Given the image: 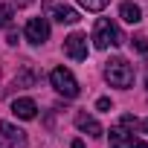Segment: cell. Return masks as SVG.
Returning <instances> with one entry per match:
<instances>
[{"label": "cell", "mask_w": 148, "mask_h": 148, "mask_svg": "<svg viewBox=\"0 0 148 148\" xmlns=\"http://www.w3.org/2000/svg\"><path fill=\"white\" fill-rule=\"evenodd\" d=\"M122 44H125V35L119 32V26L110 18H99L93 26V47L108 49V47H122Z\"/></svg>", "instance_id": "6da1fadb"}, {"label": "cell", "mask_w": 148, "mask_h": 148, "mask_svg": "<svg viewBox=\"0 0 148 148\" xmlns=\"http://www.w3.org/2000/svg\"><path fill=\"white\" fill-rule=\"evenodd\" d=\"M105 79L110 87H131L134 84V67L125 61V58H110L105 64Z\"/></svg>", "instance_id": "7a4b0ae2"}, {"label": "cell", "mask_w": 148, "mask_h": 148, "mask_svg": "<svg viewBox=\"0 0 148 148\" xmlns=\"http://www.w3.org/2000/svg\"><path fill=\"white\" fill-rule=\"evenodd\" d=\"M49 84H52L55 93H61L64 99H76V96H79V82H76V76H73L67 67H55V70L49 73Z\"/></svg>", "instance_id": "3957f363"}, {"label": "cell", "mask_w": 148, "mask_h": 148, "mask_svg": "<svg viewBox=\"0 0 148 148\" xmlns=\"http://www.w3.org/2000/svg\"><path fill=\"white\" fill-rule=\"evenodd\" d=\"M0 148H26V134L12 122H0Z\"/></svg>", "instance_id": "277c9868"}, {"label": "cell", "mask_w": 148, "mask_h": 148, "mask_svg": "<svg viewBox=\"0 0 148 148\" xmlns=\"http://www.w3.org/2000/svg\"><path fill=\"white\" fill-rule=\"evenodd\" d=\"M110 148H148V142H139L134 131H128L125 125H116L110 128Z\"/></svg>", "instance_id": "5b68a950"}, {"label": "cell", "mask_w": 148, "mask_h": 148, "mask_svg": "<svg viewBox=\"0 0 148 148\" xmlns=\"http://www.w3.org/2000/svg\"><path fill=\"white\" fill-rule=\"evenodd\" d=\"M64 52H67V58H73V61H84V58H87V35H82V32L67 35V38H64Z\"/></svg>", "instance_id": "8992f818"}, {"label": "cell", "mask_w": 148, "mask_h": 148, "mask_svg": "<svg viewBox=\"0 0 148 148\" xmlns=\"http://www.w3.org/2000/svg\"><path fill=\"white\" fill-rule=\"evenodd\" d=\"M23 35H26V41L29 44H44L47 38H49V23H47V18H29L26 21V29H23Z\"/></svg>", "instance_id": "52a82bcc"}, {"label": "cell", "mask_w": 148, "mask_h": 148, "mask_svg": "<svg viewBox=\"0 0 148 148\" xmlns=\"http://www.w3.org/2000/svg\"><path fill=\"white\" fill-rule=\"evenodd\" d=\"M76 128L82 131V134H87V136H105V131H102V125L96 122V116H90V113H84V110H79L76 113Z\"/></svg>", "instance_id": "ba28073f"}, {"label": "cell", "mask_w": 148, "mask_h": 148, "mask_svg": "<svg viewBox=\"0 0 148 148\" xmlns=\"http://www.w3.org/2000/svg\"><path fill=\"white\" fill-rule=\"evenodd\" d=\"M47 9H49V18H55L58 23H79V21H82L76 9H70V6H55L52 0L47 3Z\"/></svg>", "instance_id": "9c48e42d"}, {"label": "cell", "mask_w": 148, "mask_h": 148, "mask_svg": "<svg viewBox=\"0 0 148 148\" xmlns=\"http://www.w3.org/2000/svg\"><path fill=\"white\" fill-rule=\"evenodd\" d=\"M12 113H15L18 119H35L38 105H35L32 99H15V102H12Z\"/></svg>", "instance_id": "30bf717a"}, {"label": "cell", "mask_w": 148, "mask_h": 148, "mask_svg": "<svg viewBox=\"0 0 148 148\" xmlns=\"http://www.w3.org/2000/svg\"><path fill=\"white\" fill-rule=\"evenodd\" d=\"M119 18H122L125 23H131V26H134V23H139V21H142V9H139L136 3H122V6H119Z\"/></svg>", "instance_id": "8fae6325"}, {"label": "cell", "mask_w": 148, "mask_h": 148, "mask_svg": "<svg viewBox=\"0 0 148 148\" xmlns=\"http://www.w3.org/2000/svg\"><path fill=\"white\" fill-rule=\"evenodd\" d=\"M32 84H35V73L29 67H23L18 76H15V82H12V87H32Z\"/></svg>", "instance_id": "7c38bea8"}, {"label": "cell", "mask_w": 148, "mask_h": 148, "mask_svg": "<svg viewBox=\"0 0 148 148\" xmlns=\"http://www.w3.org/2000/svg\"><path fill=\"white\" fill-rule=\"evenodd\" d=\"M79 3H82L87 12H102V9L110 3V0H79Z\"/></svg>", "instance_id": "4fadbf2b"}, {"label": "cell", "mask_w": 148, "mask_h": 148, "mask_svg": "<svg viewBox=\"0 0 148 148\" xmlns=\"http://www.w3.org/2000/svg\"><path fill=\"white\" fill-rule=\"evenodd\" d=\"M12 6H6V3H0V29H6L9 23H12Z\"/></svg>", "instance_id": "5bb4252c"}, {"label": "cell", "mask_w": 148, "mask_h": 148, "mask_svg": "<svg viewBox=\"0 0 148 148\" xmlns=\"http://www.w3.org/2000/svg\"><path fill=\"white\" fill-rule=\"evenodd\" d=\"M134 47H136L139 52H148V38H145V35H136V38H134Z\"/></svg>", "instance_id": "9a60e30c"}, {"label": "cell", "mask_w": 148, "mask_h": 148, "mask_svg": "<svg viewBox=\"0 0 148 148\" xmlns=\"http://www.w3.org/2000/svg\"><path fill=\"white\" fill-rule=\"evenodd\" d=\"M122 125H125V128H136L139 122H136V116H131V113H125V116H122Z\"/></svg>", "instance_id": "2e32d148"}, {"label": "cell", "mask_w": 148, "mask_h": 148, "mask_svg": "<svg viewBox=\"0 0 148 148\" xmlns=\"http://www.w3.org/2000/svg\"><path fill=\"white\" fill-rule=\"evenodd\" d=\"M96 110H110V99H105V96H102V99L96 102Z\"/></svg>", "instance_id": "e0dca14e"}, {"label": "cell", "mask_w": 148, "mask_h": 148, "mask_svg": "<svg viewBox=\"0 0 148 148\" xmlns=\"http://www.w3.org/2000/svg\"><path fill=\"white\" fill-rule=\"evenodd\" d=\"M73 148H84V142L82 139H73Z\"/></svg>", "instance_id": "ac0fdd59"}, {"label": "cell", "mask_w": 148, "mask_h": 148, "mask_svg": "<svg viewBox=\"0 0 148 148\" xmlns=\"http://www.w3.org/2000/svg\"><path fill=\"white\" fill-rule=\"evenodd\" d=\"M142 128H145V134H148V119H145V122H142Z\"/></svg>", "instance_id": "d6986e66"}, {"label": "cell", "mask_w": 148, "mask_h": 148, "mask_svg": "<svg viewBox=\"0 0 148 148\" xmlns=\"http://www.w3.org/2000/svg\"><path fill=\"white\" fill-rule=\"evenodd\" d=\"M145 87H148V76H145Z\"/></svg>", "instance_id": "ffe728a7"}]
</instances>
